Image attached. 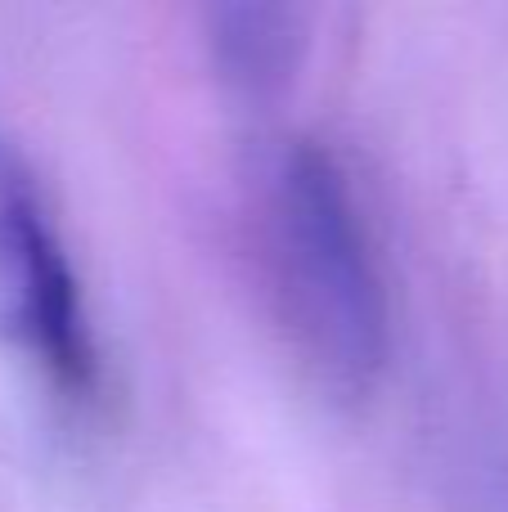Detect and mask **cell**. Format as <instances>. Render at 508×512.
<instances>
[{
	"instance_id": "1",
	"label": "cell",
	"mask_w": 508,
	"mask_h": 512,
	"mask_svg": "<svg viewBox=\"0 0 508 512\" xmlns=\"http://www.w3.org/2000/svg\"><path fill=\"white\" fill-rule=\"evenodd\" d=\"M261 265L288 342L324 391L369 396L392 355V306L351 180L320 140L275 153L261 185Z\"/></svg>"
},
{
	"instance_id": "3",
	"label": "cell",
	"mask_w": 508,
	"mask_h": 512,
	"mask_svg": "<svg viewBox=\"0 0 508 512\" xmlns=\"http://www.w3.org/2000/svg\"><path fill=\"white\" fill-rule=\"evenodd\" d=\"M311 9L270 0H225L203 9V45L216 81L239 104H270L302 72L311 50Z\"/></svg>"
},
{
	"instance_id": "2",
	"label": "cell",
	"mask_w": 508,
	"mask_h": 512,
	"mask_svg": "<svg viewBox=\"0 0 508 512\" xmlns=\"http://www.w3.org/2000/svg\"><path fill=\"white\" fill-rule=\"evenodd\" d=\"M0 342L59 396H99V346L63 239L27 158L0 135Z\"/></svg>"
}]
</instances>
